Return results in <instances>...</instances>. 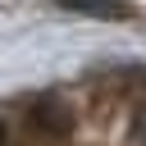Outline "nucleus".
<instances>
[{
    "mask_svg": "<svg viewBox=\"0 0 146 146\" xmlns=\"http://www.w3.org/2000/svg\"><path fill=\"white\" fill-rule=\"evenodd\" d=\"M132 137L146 146V105H141V110H137V119H132Z\"/></svg>",
    "mask_w": 146,
    "mask_h": 146,
    "instance_id": "3",
    "label": "nucleus"
},
{
    "mask_svg": "<svg viewBox=\"0 0 146 146\" xmlns=\"http://www.w3.org/2000/svg\"><path fill=\"white\" fill-rule=\"evenodd\" d=\"M27 128H32L41 141H55V137L68 132V110H64L59 100H36V105L27 110Z\"/></svg>",
    "mask_w": 146,
    "mask_h": 146,
    "instance_id": "1",
    "label": "nucleus"
},
{
    "mask_svg": "<svg viewBox=\"0 0 146 146\" xmlns=\"http://www.w3.org/2000/svg\"><path fill=\"white\" fill-rule=\"evenodd\" d=\"M59 9H73V14H91V18H128L132 5L128 0H55Z\"/></svg>",
    "mask_w": 146,
    "mask_h": 146,
    "instance_id": "2",
    "label": "nucleus"
},
{
    "mask_svg": "<svg viewBox=\"0 0 146 146\" xmlns=\"http://www.w3.org/2000/svg\"><path fill=\"white\" fill-rule=\"evenodd\" d=\"M0 146H14V137H9V128H5V119H0Z\"/></svg>",
    "mask_w": 146,
    "mask_h": 146,
    "instance_id": "4",
    "label": "nucleus"
}]
</instances>
